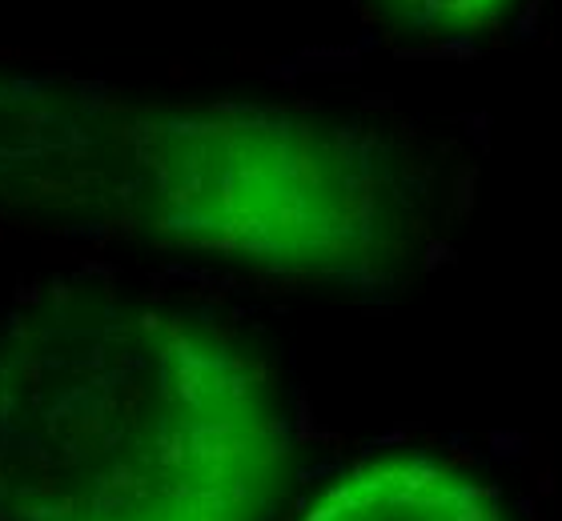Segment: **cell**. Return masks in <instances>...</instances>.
I'll return each mask as SVG.
<instances>
[{
  "mask_svg": "<svg viewBox=\"0 0 562 521\" xmlns=\"http://www.w3.org/2000/svg\"><path fill=\"white\" fill-rule=\"evenodd\" d=\"M378 4L430 33H474L498 21L515 0H378Z\"/></svg>",
  "mask_w": 562,
  "mask_h": 521,
  "instance_id": "cell-4",
  "label": "cell"
},
{
  "mask_svg": "<svg viewBox=\"0 0 562 521\" xmlns=\"http://www.w3.org/2000/svg\"><path fill=\"white\" fill-rule=\"evenodd\" d=\"M0 217L281 278H362L411 241L390 157L338 121L16 69H0Z\"/></svg>",
  "mask_w": 562,
  "mask_h": 521,
  "instance_id": "cell-1",
  "label": "cell"
},
{
  "mask_svg": "<svg viewBox=\"0 0 562 521\" xmlns=\"http://www.w3.org/2000/svg\"><path fill=\"white\" fill-rule=\"evenodd\" d=\"M290 465L270 370L213 321L93 285L0 317V521H266Z\"/></svg>",
  "mask_w": 562,
  "mask_h": 521,
  "instance_id": "cell-2",
  "label": "cell"
},
{
  "mask_svg": "<svg viewBox=\"0 0 562 521\" xmlns=\"http://www.w3.org/2000/svg\"><path fill=\"white\" fill-rule=\"evenodd\" d=\"M297 521H506L498 494L426 453H390L329 482Z\"/></svg>",
  "mask_w": 562,
  "mask_h": 521,
  "instance_id": "cell-3",
  "label": "cell"
}]
</instances>
